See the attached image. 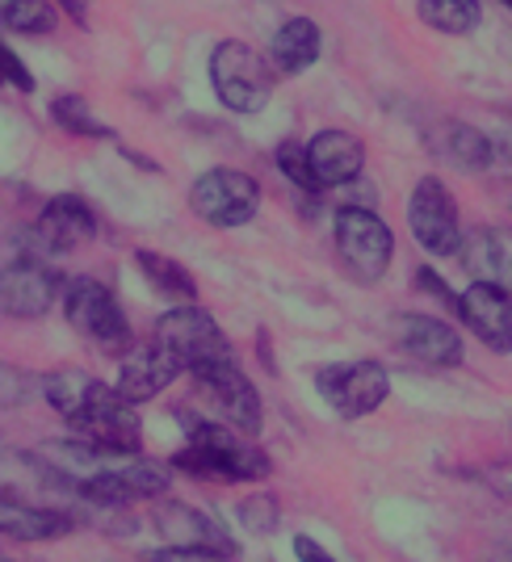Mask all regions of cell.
Segmentation results:
<instances>
[{
  "label": "cell",
  "instance_id": "obj_37",
  "mask_svg": "<svg viewBox=\"0 0 512 562\" xmlns=\"http://www.w3.org/2000/svg\"><path fill=\"white\" fill-rule=\"evenodd\" d=\"M509 562H512V554H509Z\"/></svg>",
  "mask_w": 512,
  "mask_h": 562
},
{
  "label": "cell",
  "instance_id": "obj_4",
  "mask_svg": "<svg viewBox=\"0 0 512 562\" xmlns=\"http://www.w3.org/2000/svg\"><path fill=\"white\" fill-rule=\"evenodd\" d=\"M210 85H214V97L232 114H260L269 105V97H274L278 71L248 43L223 38L219 47L210 50Z\"/></svg>",
  "mask_w": 512,
  "mask_h": 562
},
{
  "label": "cell",
  "instance_id": "obj_29",
  "mask_svg": "<svg viewBox=\"0 0 512 562\" xmlns=\"http://www.w3.org/2000/svg\"><path fill=\"white\" fill-rule=\"evenodd\" d=\"M278 168L281 177H290V186L303 189V193H320V186H315V177H311V160H307V143H281L278 147Z\"/></svg>",
  "mask_w": 512,
  "mask_h": 562
},
{
  "label": "cell",
  "instance_id": "obj_32",
  "mask_svg": "<svg viewBox=\"0 0 512 562\" xmlns=\"http://www.w3.org/2000/svg\"><path fill=\"white\" fill-rule=\"evenodd\" d=\"M479 483H483L491 495H500V499H509V504H512V458L488 462V467L479 470Z\"/></svg>",
  "mask_w": 512,
  "mask_h": 562
},
{
  "label": "cell",
  "instance_id": "obj_35",
  "mask_svg": "<svg viewBox=\"0 0 512 562\" xmlns=\"http://www.w3.org/2000/svg\"><path fill=\"white\" fill-rule=\"evenodd\" d=\"M0 562H13V559H9V554H0Z\"/></svg>",
  "mask_w": 512,
  "mask_h": 562
},
{
  "label": "cell",
  "instance_id": "obj_14",
  "mask_svg": "<svg viewBox=\"0 0 512 562\" xmlns=\"http://www.w3.org/2000/svg\"><path fill=\"white\" fill-rule=\"evenodd\" d=\"M122 366H118V378H114V391L126 403H152V398H160L177 378L186 374V366L172 357V352L164 349L160 340L152 336V340H135L126 357H118Z\"/></svg>",
  "mask_w": 512,
  "mask_h": 562
},
{
  "label": "cell",
  "instance_id": "obj_3",
  "mask_svg": "<svg viewBox=\"0 0 512 562\" xmlns=\"http://www.w3.org/2000/svg\"><path fill=\"white\" fill-rule=\"evenodd\" d=\"M64 319L76 336H85L93 349L110 352V357H126L135 345L131 319L122 315L114 290L97 278L64 281Z\"/></svg>",
  "mask_w": 512,
  "mask_h": 562
},
{
  "label": "cell",
  "instance_id": "obj_25",
  "mask_svg": "<svg viewBox=\"0 0 512 562\" xmlns=\"http://www.w3.org/2000/svg\"><path fill=\"white\" fill-rule=\"evenodd\" d=\"M420 22L437 34H470L483 22V4L479 0H416Z\"/></svg>",
  "mask_w": 512,
  "mask_h": 562
},
{
  "label": "cell",
  "instance_id": "obj_21",
  "mask_svg": "<svg viewBox=\"0 0 512 562\" xmlns=\"http://www.w3.org/2000/svg\"><path fill=\"white\" fill-rule=\"evenodd\" d=\"M324 50V34L311 18H290V22L278 25L274 43H269V64L278 76H299L307 71Z\"/></svg>",
  "mask_w": 512,
  "mask_h": 562
},
{
  "label": "cell",
  "instance_id": "obj_12",
  "mask_svg": "<svg viewBox=\"0 0 512 562\" xmlns=\"http://www.w3.org/2000/svg\"><path fill=\"white\" fill-rule=\"evenodd\" d=\"M152 529L160 533L168 550H202V554H219V559H235L232 529L207 508H193L186 499H160L152 513Z\"/></svg>",
  "mask_w": 512,
  "mask_h": 562
},
{
  "label": "cell",
  "instance_id": "obj_30",
  "mask_svg": "<svg viewBox=\"0 0 512 562\" xmlns=\"http://www.w3.org/2000/svg\"><path fill=\"white\" fill-rule=\"evenodd\" d=\"M34 391H43V378L34 382V374H30V370L0 361V407H18V403H25Z\"/></svg>",
  "mask_w": 512,
  "mask_h": 562
},
{
  "label": "cell",
  "instance_id": "obj_10",
  "mask_svg": "<svg viewBox=\"0 0 512 562\" xmlns=\"http://www.w3.org/2000/svg\"><path fill=\"white\" fill-rule=\"evenodd\" d=\"M193 386L210 398V407L219 412V420L244 432V437H256L260 424H265V403H260V391L253 386V378L240 370V361H214V366H202L193 370Z\"/></svg>",
  "mask_w": 512,
  "mask_h": 562
},
{
  "label": "cell",
  "instance_id": "obj_27",
  "mask_svg": "<svg viewBox=\"0 0 512 562\" xmlns=\"http://www.w3.org/2000/svg\"><path fill=\"white\" fill-rule=\"evenodd\" d=\"M55 4L51 0H0V30L13 34H51L55 30Z\"/></svg>",
  "mask_w": 512,
  "mask_h": 562
},
{
  "label": "cell",
  "instance_id": "obj_13",
  "mask_svg": "<svg viewBox=\"0 0 512 562\" xmlns=\"http://www.w3.org/2000/svg\"><path fill=\"white\" fill-rule=\"evenodd\" d=\"M55 299H64V278L47 260L22 257L0 269V315L4 319H43Z\"/></svg>",
  "mask_w": 512,
  "mask_h": 562
},
{
  "label": "cell",
  "instance_id": "obj_5",
  "mask_svg": "<svg viewBox=\"0 0 512 562\" xmlns=\"http://www.w3.org/2000/svg\"><path fill=\"white\" fill-rule=\"evenodd\" d=\"M332 235H336V252L353 278L366 285L387 278V269L396 260V232L382 223V214H374L370 206H341L332 218Z\"/></svg>",
  "mask_w": 512,
  "mask_h": 562
},
{
  "label": "cell",
  "instance_id": "obj_1",
  "mask_svg": "<svg viewBox=\"0 0 512 562\" xmlns=\"http://www.w3.org/2000/svg\"><path fill=\"white\" fill-rule=\"evenodd\" d=\"M168 467L198 483H260L274 474L269 453L253 437L235 432L223 420H186V446L172 453Z\"/></svg>",
  "mask_w": 512,
  "mask_h": 562
},
{
  "label": "cell",
  "instance_id": "obj_11",
  "mask_svg": "<svg viewBox=\"0 0 512 562\" xmlns=\"http://www.w3.org/2000/svg\"><path fill=\"white\" fill-rule=\"evenodd\" d=\"M76 479V499L93 508H126L143 499H164L168 492V467L160 462H126V467L93 470V474H71Z\"/></svg>",
  "mask_w": 512,
  "mask_h": 562
},
{
  "label": "cell",
  "instance_id": "obj_16",
  "mask_svg": "<svg viewBox=\"0 0 512 562\" xmlns=\"http://www.w3.org/2000/svg\"><path fill=\"white\" fill-rule=\"evenodd\" d=\"M458 315L491 352H512V294L470 281L458 294Z\"/></svg>",
  "mask_w": 512,
  "mask_h": 562
},
{
  "label": "cell",
  "instance_id": "obj_34",
  "mask_svg": "<svg viewBox=\"0 0 512 562\" xmlns=\"http://www.w3.org/2000/svg\"><path fill=\"white\" fill-rule=\"evenodd\" d=\"M294 559H299V562H336L324 546H320V541L307 538V533H299V538H294Z\"/></svg>",
  "mask_w": 512,
  "mask_h": 562
},
{
  "label": "cell",
  "instance_id": "obj_9",
  "mask_svg": "<svg viewBox=\"0 0 512 562\" xmlns=\"http://www.w3.org/2000/svg\"><path fill=\"white\" fill-rule=\"evenodd\" d=\"M408 227L428 257H458L463 252V218L458 202L442 177H420L408 198Z\"/></svg>",
  "mask_w": 512,
  "mask_h": 562
},
{
  "label": "cell",
  "instance_id": "obj_31",
  "mask_svg": "<svg viewBox=\"0 0 512 562\" xmlns=\"http://www.w3.org/2000/svg\"><path fill=\"white\" fill-rule=\"evenodd\" d=\"M0 85H13V89H22V93H34V76H30V68H25L22 59L4 47V43H0Z\"/></svg>",
  "mask_w": 512,
  "mask_h": 562
},
{
  "label": "cell",
  "instance_id": "obj_17",
  "mask_svg": "<svg viewBox=\"0 0 512 562\" xmlns=\"http://www.w3.org/2000/svg\"><path fill=\"white\" fill-rule=\"evenodd\" d=\"M463 269L475 281L483 285H496L512 294V227H500V223H483L475 232L463 235Z\"/></svg>",
  "mask_w": 512,
  "mask_h": 562
},
{
  "label": "cell",
  "instance_id": "obj_33",
  "mask_svg": "<svg viewBox=\"0 0 512 562\" xmlns=\"http://www.w3.org/2000/svg\"><path fill=\"white\" fill-rule=\"evenodd\" d=\"M147 562H232V559H219V554H202V550H152Z\"/></svg>",
  "mask_w": 512,
  "mask_h": 562
},
{
  "label": "cell",
  "instance_id": "obj_36",
  "mask_svg": "<svg viewBox=\"0 0 512 562\" xmlns=\"http://www.w3.org/2000/svg\"><path fill=\"white\" fill-rule=\"evenodd\" d=\"M504 4H509V9H512V0H504Z\"/></svg>",
  "mask_w": 512,
  "mask_h": 562
},
{
  "label": "cell",
  "instance_id": "obj_6",
  "mask_svg": "<svg viewBox=\"0 0 512 562\" xmlns=\"http://www.w3.org/2000/svg\"><path fill=\"white\" fill-rule=\"evenodd\" d=\"M315 391L341 420H366L391 395V374L382 361H332L315 370Z\"/></svg>",
  "mask_w": 512,
  "mask_h": 562
},
{
  "label": "cell",
  "instance_id": "obj_26",
  "mask_svg": "<svg viewBox=\"0 0 512 562\" xmlns=\"http://www.w3.org/2000/svg\"><path fill=\"white\" fill-rule=\"evenodd\" d=\"M51 117H55L59 131H68L76 139H118L114 126H105V122L93 114V105L76 93L55 97V101H51Z\"/></svg>",
  "mask_w": 512,
  "mask_h": 562
},
{
  "label": "cell",
  "instance_id": "obj_2",
  "mask_svg": "<svg viewBox=\"0 0 512 562\" xmlns=\"http://www.w3.org/2000/svg\"><path fill=\"white\" fill-rule=\"evenodd\" d=\"M71 441L93 458H135L143 449V420L135 403L118 395L110 382H101L93 398L68 420Z\"/></svg>",
  "mask_w": 512,
  "mask_h": 562
},
{
  "label": "cell",
  "instance_id": "obj_28",
  "mask_svg": "<svg viewBox=\"0 0 512 562\" xmlns=\"http://www.w3.org/2000/svg\"><path fill=\"white\" fill-rule=\"evenodd\" d=\"M235 520H240V529L248 538H269V533H278L281 525V504L269 492H256L235 504Z\"/></svg>",
  "mask_w": 512,
  "mask_h": 562
},
{
  "label": "cell",
  "instance_id": "obj_7",
  "mask_svg": "<svg viewBox=\"0 0 512 562\" xmlns=\"http://www.w3.org/2000/svg\"><path fill=\"white\" fill-rule=\"evenodd\" d=\"M152 336L186 366V374L202 370V366H214V361H235L227 331L219 328L214 315H207L198 303L164 311L160 319H156V328H152Z\"/></svg>",
  "mask_w": 512,
  "mask_h": 562
},
{
  "label": "cell",
  "instance_id": "obj_8",
  "mask_svg": "<svg viewBox=\"0 0 512 562\" xmlns=\"http://www.w3.org/2000/svg\"><path fill=\"white\" fill-rule=\"evenodd\" d=\"M189 211L207 227L232 232V227H244L256 218L260 186H256V177L240 172V168H207L189 189Z\"/></svg>",
  "mask_w": 512,
  "mask_h": 562
},
{
  "label": "cell",
  "instance_id": "obj_19",
  "mask_svg": "<svg viewBox=\"0 0 512 562\" xmlns=\"http://www.w3.org/2000/svg\"><path fill=\"white\" fill-rule=\"evenodd\" d=\"M307 160L320 189L353 186L366 168V143L349 131H320L315 139H307Z\"/></svg>",
  "mask_w": 512,
  "mask_h": 562
},
{
  "label": "cell",
  "instance_id": "obj_18",
  "mask_svg": "<svg viewBox=\"0 0 512 562\" xmlns=\"http://www.w3.org/2000/svg\"><path fill=\"white\" fill-rule=\"evenodd\" d=\"M97 235V214L80 193H55L38 223H34V239L51 248V252H71L80 244H89Z\"/></svg>",
  "mask_w": 512,
  "mask_h": 562
},
{
  "label": "cell",
  "instance_id": "obj_15",
  "mask_svg": "<svg viewBox=\"0 0 512 562\" xmlns=\"http://www.w3.org/2000/svg\"><path fill=\"white\" fill-rule=\"evenodd\" d=\"M396 340L408 357H416L420 366H433V370H454V366L466 361V345L458 328L437 319V315H424V311L399 315Z\"/></svg>",
  "mask_w": 512,
  "mask_h": 562
},
{
  "label": "cell",
  "instance_id": "obj_20",
  "mask_svg": "<svg viewBox=\"0 0 512 562\" xmlns=\"http://www.w3.org/2000/svg\"><path fill=\"white\" fill-rule=\"evenodd\" d=\"M80 529V513L25 504L13 495H0V538L4 541H55Z\"/></svg>",
  "mask_w": 512,
  "mask_h": 562
},
{
  "label": "cell",
  "instance_id": "obj_24",
  "mask_svg": "<svg viewBox=\"0 0 512 562\" xmlns=\"http://www.w3.org/2000/svg\"><path fill=\"white\" fill-rule=\"evenodd\" d=\"M97 386H101V378H93L89 370H80V366H59V370L43 374V398H47L64 420H71L93 398Z\"/></svg>",
  "mask_w": 512,
  "mask_h": 562
},
{
  "label": "cell",
  "instance_id": "obj_22",
  "mask_svg": "<svg viewBox=\"0 0 512 562\" xmlns=\"http://www.w3.org/2000/svg\"><path fill=\"white\" fill-rule=\"evenodd\" d=\"M135 269H140L143 278H147V285H152L156 294H164L172 306L198 303V281H193V273H189L181 260L164 257V252H152V248H140V252H135Z\"/></svg>",
  "mask_w": 512,
  "mask_h": 562
},
{
  "label": "cell",
  "instance_id": "obj_23",
  "mask_svg": "<svg viewBox=\"0 0 512 562\" xmlns=\"http://www.w3.org/2000/svg\"><path fill=\"white\" fill-rule=\"evenodd\" d=\"M437 151L463 172H483L496 156L488 135L479 126H466V122H442L437 126Z\"/></svg>",
  "mask_w": 512,
  "mask_h": 562
}]
</instances>
